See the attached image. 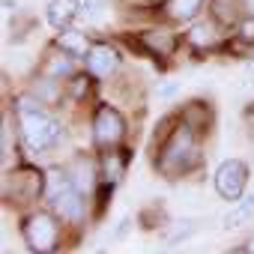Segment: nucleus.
<instances>
[{
    "mask_svg": "<svg viewBox=\"0 0 254 254\" xmlns=\"http://www.w3.org/2000/svg\"><path fill=\"white\" fill-rule=\"evenodd\" d=\"M212 183H215L218 197H224V200H239L242 191H245V186H248V165H245L242 159H227V162L218 165Z\"/></svg>",
    "mask_w": 254,
    "mask_h": 254,
    "instance_id": "obj_6",
    "label": "nucleus"
},
{
    "mask_svg": "<svg viewBox=\"0 0 254 254\" xmlns=\"http://www.w3.org/2000/svg\"><path fill=\"white\" fill-rule=\"evenodd\" d=\"M245 78H251V81H254V60H251V63L245 66Z\"/></svg>",
    "mask_w": 254,
    "mask_h": 254,
    "instance_id": "obj_22",
    "label": "nucleus"
},
{
    "mask_svg": "<svg viewBox=\"0 0 254 254\" xmlns=\"http://www.w3.org/2000/svg\"><path fill=\"white\" fill-rule=\"evenodd\" d=\"M84 66L93 78H111L120 69V51L111 42H93V48L84 57Z\"/></svg>",
    "mask_w": 254,
    "mask_h": 254,
    "instance_id": "obj_8",
    "label": "nucleus"
},
{
    "mask_svg": "<svg viewBox=\"0 0 254 254\" xmlns=\"http://www.w3.org/2000/svg\"><path fill=\"white\" fill-rule=\"evenodd\" d=\"M126 168H129V150H123V147L102 150V162H99V189L111 194V191L120 186V180L126 177Z\"/></svg>",
    "mask_w": 254,
    "mask_h": 254,
    "instance_id": "obj_7",
    "label": "nucleus"
},
{
    "mask_svg": "<svg viewBox=\"0 0 254 254\" xmlns=\"http://www.w3.org/2000/svg\"><path fill=\"white\" fill-rule=\"evenodd\" d=\"M57 84H60V78L45 75L39 84H33V96H36V99H42V102H57V99H60V93H63V87H57Z\"/></svg>",
    "mask_w": 254,
    "mask_h": 254,
    "instance_id": "obj_18",
    "label": "nucleus"
},
{
    "mask_svg": "<svg viewBox=\"0 0 254 254\" xmlns=\"http://www.w3.org/2000/svg\"><path fill=\"white\" fill-rule=\"evenodd\" d=\"M105 9V0H81V18H96Z\"/></svg>",
    "mask_w": 254,
    "mask_h": 254,
    "instance_id": "obj_21",
    "label": "nucleus"
},
{
    "mask_svg": "<svg viewBox=\"0 0 254 254\" xmlns=\"http://www.w3.org/2000/svg\"><path fill=\"white\" fill-rule=\"evenodd\" d=\"M242 248H245V251H251V254H254V236H248V242H245V245H242Z\"/></svg>",
    "mask_w": 254,
    "mask_h": 254,
    "instance_id": "obj_23",
    "label": "nucleus"
},
{
    "mask_svg": "<svg viewBox=\"0 0 254 254\" xmlns=\"http://www.w3.org/2000/svg\"><path fill=\"white\" fill-rule=\"evenodd\" d=\"M57 218H60L57 212L51 215V212H45V209H33V212L24 215V221H21V236H24V242H27L30 251L48 254V251H54V248L60 245V224H57Z\"/></svg>",
    "mask_w": 254,
    "mask_h": 254,
    "instance_id": "obj_4",
    "label": "nucleus"
},
{
    "mask_svg": "<svg viewBox=\"0 0 254 254\" xmlns=\"http://www.w3.org/2000/svg\"><path fill=\"white\" fill-rule=\"evenodd\" d=\"M69 174H72V183H75V189H78L84 197H90V194L99 189V171H96V165H93V162H87V159H78V162L69 168Z\"/></svg>",
    "mask_w": 254,
    "mask_h": 254,
    "instance_id": "obj_14",
    "label": "nucleus"
},
{
    "mask_svg": "<svg viewBox=\"0 0 254 254\" xmlns=\"http://www.w3.org/2000/svg\"><path fill=\"white\" fill-rule=\"evenodd\" d=\"M93 141L99 150L126 144V120L114 105H99L93 111Z\"/></svg>",
    "mask_w": 254,
    "mask_h": 254,
    "instance_id": "obj_5",
    "label": "nucleus"
},
{
    "mask_svg": "<svg viewBox=\"0 0 254 254\" xmlns=\"http://www.w3.org/2000/svg\"><path fill=\"white\" fill-rule=\"evenodd\" d=\"M245 6H248V15L254 12V0H245Z\"/></svg>",
    "mask_w": 254,
    "mask_h": 254,
    "instance_id": "obj_24",
    "label": "nucleus"
},
{
    "mask_svg": "<svg viewBox=\"0 0 254 254\" xmlns=\"http://www.w3.org/2000/svg\"><path fill=\"white\" fill-rule=\"evenodd\" d=\"M81 18V0H48V24L54 30H66Z\"/></svg>",
    "mask_w": 254,
    "mask_h": 254,
    "instance_id": "obj_12",
    "label": "nucleus"
},
{
    "mask_svg": "<svg viewBox=\"0 0 254 254\" xmlns=\"http://www.w3.org/2000/svg\"><path fill=\"white\" fill-rule=\"evenodd\" d=\"M69 93H72L75 99L87 96V93H90V72H87V75H72V87H69Z\"/></svg>",
    "mask_w": 254,
    "mask_h": 254,
    "instance_id": "obj_20",
    "label": "nucleus"
},
{
    "mask_svg": "<svg viewBox=\"0 0 254 254\" xmlns=\"http://www.w3.org/2000/svg\"><path fill=\"white\" fill-rule=\"evenodd\" d=\"M203 3H206V0H168V15L174 21L186 24V21H194L200 15Z\"/></svg>",
    "mask_w": 254,
    "mask_h": 254,
    "instance_id": "obj_16",
    "label": "nucleus"
},
{
    "mask_svg": "<svg viewBox=\"0 0 254 254\" xmlns=\"http://www.w3.org/2000/svg\"><path fill=\"white\" fill-rule=\"evenodd\" d=\"M15 117H18V129L21 141L30 153H45L60 141V123L42 108L36 96H15Z\"/></svg>",
    "mask_w": 254,
    "mask_h": 254,
    "instance_id": "obj_2",
    "label": "nucleus"
},
{
    "mask_svg": "<svg viewBox=\"0 0 254 254\" xmlns=\"http://www.w3.org/2000/svg\"><path fill=\"white\" fill-rule=\"evenodd\" d=\"M200 165V132L189 120L171 117L159 126V135H156V150H153V168L168 177H186L189 171H194Z\"/></svg>",
    "mask_w": 254,
    "mask_h": 254,
    "instance_id": "obj_1",
    "label": "nucleus"
},
{
    "mask_svg": "<svg viewBox=\"0 0 254 254\" xmlns=\"http://www.w3.org/2000/svg\"><path fill=\"white\" fill-rule=\"evenodd\" d=\"M45 66V75H54V78H69V75H75L78 72V63H75V54H69V51H63L60 45H54L48 54H45V60H42Z\"/></svg>",
    "mask_w": 254,
    "mask_h": 254,
    "instance_id": "obj_13",
    "label": "nucleus"
},
{
    "mask_svg": "<svg viewBox=\"0 0 254 254\" xmlns=\"http://www.w3.org/2000/svg\"><path fill=\"white\" fill-rule=\"evenodd\" d=\"M54 45H60L63 51H69V54H75V57H87V51L93 48L90 36H87L84 30H75V27L57 30V39H54Z\"/></svg>",
    "mask_w": 254,
    "mask_h": 254,
    "instance_id": "obj_15",
    "label": "nucleus"
},
{
    "mask_svg": "<svg viewBox=\"0 0 254 254\" xmlns=\"http://www.w3.org/2000/svg\"><path fill=\"white\" fill-rule=\"evenodd\" d=\"M251 215H254V194H251V197H245L236 209H230V212L221 218V227H224V230H239L242 224H248V218H251Z\"/></svg>",
    "mask_w": 254,
    "mask_h": 254,
    "instance_id": "obj_17",
    "label": "nucleus"
},
{
    "mask_svg": "<svg viewBox=\"0 0 254 254\" xmlns=\"http://www.w3.org/2000/svg\"><path fill=\"white\" fill-rule=\"evenodd\" d=\"M174 230H177V233H171V236L165 239L168 245H177V242H186L189 236H194V221H183V224L174 227Z\"/></svg>",
    "mask_w": 254,
    "mask_h": 254,
    "instance_id": "obj_19",
    "label": "nucleus"
},
{
    "mask_svg": "<svg viewBox=\"0 0 254 254\" xmlns=\"http://www.w3.org/2000/svg\"><path fill=\"white\" fill-rule=\"evenodd\" d=\"M138 45H141V51H147L156 60H165V57H171L177 51V39L168 30H144L138 36Z\"/></svg>",
    "mask_w": 254,
    "mask_h": 254,
    "instance_id": "obj_11",
    "label": "nucleus"
},
{
    "mask_svg": "<svg viewBox=\"0 0 254 254\" xmlns=\"http://www.w3.org/2000/svg\"><path fill=\"white\" fill-rule=\"evenodd\" d=\"M45 194V174L24 165V168H15L12 174L6 171V180H3V200L12 203L15 209H24V206H33L36 197Z\"/></svg>",
    "mask_w": 254,
    "mask_h": 254,
    "instance_id": "obj_3",
    "label": "nucleus"
},
{
    "mask_svg": "<svg viewBox=\"0 0 254 254\" xmlns=\"http://www.w3.org/2000/svg\"><path fill=\"white\" fill-rule=\"evenodd\" d=\"M84 194L72 186V189H66L63 194H57L54 200H51V206H54V212L60 215V221H69V224H81L84 221V215H87V206H84Z\"/></svg>",
    "mask_w": 254,
    "mask_h": 254,
    "instance_id": "obj_9",
    "label": "nucleus"
},
{
    "mask_svg": "<svg viewBox=\"0 0 254 254\" xmlns=\"http://www.w3.org/2000/svg\"><path fill=\"white\" fill-rule=\"evenodd\" d=\"M186 39H189V45L197 48V51H212V48H218V45L224 42V36H221V21H218V18L197 21V24H191V30H189Z\"/></svg>",
    "mask_w": 254,
    "mask_h": 254,
    "instance_id": "obj_10",
    "label": "nucleus"
}]
</instances>
